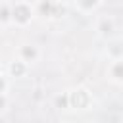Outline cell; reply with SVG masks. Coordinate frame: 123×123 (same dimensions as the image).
I'll use <instances>...</instances> for the list:
<instances>
[{"label": "cell", "instance_id": "6da1fadb", "mask_svg": "<svg viewBox=\"0 0 123 123\" xmlns=\"http://www.w3.org/2000/svg\"><path fill=\"white\" fill-rule=\"evenodd\" d=\"M71 102H73V106H75V108H85V106H86V102H88L86 92H83V90L75 92V94L71 96Z\"/></svg>", "mask_w": 123, "mask_h": 123}, {"label": "cell", "instance_id": "7a4b0ae2", "mask_svg": "<svg viewBox=\"0 0 123 123\" xmlns=\"http://www.w3.org/2000/svg\"><path fill=\"white\" fill-rule=\"evenodd\" d=\"M13 15H15L17 21H27V19H29V10H27L25 6H17L15 12H13Z\"/></svg>", "mask_w": 123, "mask_h": 123}, {"label": "cell", "instance_id": "3957f363", "mask_svg": "<svg viewBox=\"0 0 123 123\" xmlns=\"http://www.w3.org/2000/svg\"><path fill=\"white\" fill-rule=\"evenodd\" d=\"M113 73H115L117 77H123V63H117L115 69H113Z\"/></svg>", "mask_w": 123, "mask_h": 123}, {"label": "cell", "instance_id": "277c9868", "mask_svg": "<svg viewBox=\"0 0 123 123\" xmlns=\"http://www.w3.org/2000/svg\"><path fill=\"white\" fill-rule=\"evenodd\" d=\"M50 10H52V6H50V4H48V2H44V4H42V6H40V12H42V13H48V12H50Z\"/></svg>", "mask_w": 123, "mask_h": 123}, {"label": "cell", "instance_id": "5b68a950", "mask_svg": "<svg viewBox=\"0 0 123 123\" xmlns=\"http://www.w3.org/2000/svg\"><path fill=\"white\" fill-rule=\"evenodd\" d=\"M23 54H25L27 58H33V56H35V50H33V48H25V50H23Z\"/></svg>", "mask_w": 123, "mask_h": 123}, {"label": "cell", "instance_id": "8992f818", "mask_svg": "<svg viewBox=\"0 0 123 123\" xmlns=\"http://www.w3.org/2000/svg\"><path fill=\"white\" fill-rule=\"evenodd\" d=\"M12 71H13V73H21V71H23V67H21V65H13V67H12Z\"/></svg>", "mask_w": 123, "mask_h": 123}, {"label": "cell", "instance_id": "52a82bcc", "mask_svg": "<svg viewBox=\"0 0 123 123\" xmlns=\"http://www.w3.org/2000/svg\"><path fill=\"white\" fill-rule=\"evenodd\" d=\"M94 0H83V6H92Z\"/></svg>", "mask_w": 123, "mask_h": 123}, {"label": "cell", "instance_id": "ba28073f", "mask_svg": "<svg viewBox=\"0 0 123 123\" xmlns=\"http://www.w3.org/2000/svg\"><path fill=\"white\" fill-rule=\"evenodd\" d=\"M2 104H4V100H2V98H0V106H2Z\"/></svg>", "mask_w": 123, "mask_h": 123}, {"label": "cell", "instance_id": "9c48e42d", "mask_svg": "<svg viewBox=\"0 0 123 123\" xmlns=\"http://www.w3.org/2000/svg\"><path fill=\"white\" fill-rule=\"evenodd\" d=\"M2 86H4V83H2V81H0V88H2Z\"/></svg>", "mask_w": 123, "mask_h": 123}]
</instances>
